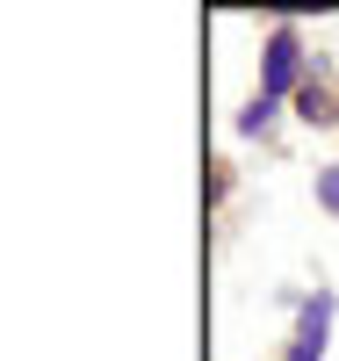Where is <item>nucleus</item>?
Instances as JSON below:
<instances>
[{"label": "nucleus", "mask_w": 339, "mask_h": 361, "mask_svg": "<svg viewBox=\"0 0 339 361\" xmlns=\"http://www.w3.org/2000/svg\"><path fill=\"white\" fill-rule=\"evenodd\" d=\"M267 116H274V102H267V94H260V102H253V109H245V116H238V130H245V137H253V130H267Z\"/></svg>", "instance_id": "4"}, {"label": "nucleus", "mask_w": 339, "mask_h": 361, "mask_svg": "<svg viewBox=\"0 0 339 361\" xmlns=\"http://www.w3.org/2000/svg\"><path fill=\"white\" fill-rule=\"evenodd\" d=\"M296 109H303V123H339V94L325 80H303L296 87Z\"/></svg>", "instance_id": "3"}, {"label": "nucleus", "mask_w": 339, "mask_h": 361, "mask_svg": "<svg viewBox=\"0 0 339 361\" xmlns=\"http://www.w3.org/2000/svg\"><path fill=\"white\" fill-rule=\"evenodd\" d=\"M325 325H332V296L318 289L311 304H303V325H296V347H289V361H318V354H325Z\"/></svg>", "instance_id": "1"}, {"label": "nucleus", "mask_w": 339, "mask_h": 361, "mask_svg": "<svg viewBox=\"0 0 339 361\" xmlns=\"http://www.w3.org/2000/svg\"><path fill=\"white\" fill-rule=\"evenodd\" d=\"M318 202H325V209H339V166H325V173H318Z\"/></svg>", "instance_id": "5"}, {"label": "nucleus", "mask_w": 339, "mask_h": 361, "mask_svg": "<svg viewBox=\"0 0 339 361\" xmlns=\"http://www.w3.org/2000/svg\"><path fill=\"white\" fill-rule=\"evenodd\" d=\"M296 58H303V51H296V29L282 22V29H274V37H267V102L282 94L289 80H296Z\"/></svg>", "instance_id": "2"}]
</instances>
